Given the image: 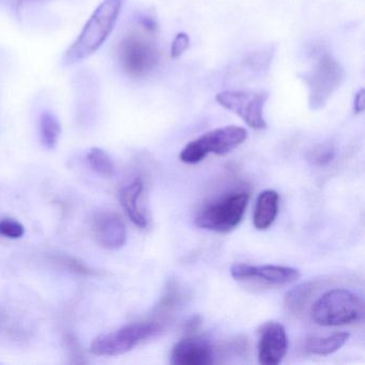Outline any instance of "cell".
I'll return each mask as SVG.
<instances>
[{
    "label": "cell",
    "mask_w": 365,
    "mask_h": 365,
    "mask_svg": "<svg viewBox=\"0 0 365 365\" xmlns=\"http://www.w3.org/2000/svg\"><path fill=\"white\" fill-rule=\"evenodd\" d=\"M123 8V0H104L93 12L76 41L66 52L68 65L78 63L95 54L114 31Z\"/></svg>",
    "instance_id": "obj_1"
},
{
    "label": "cell",
    "mask_w": 365,
    "mask_h": 365,
    "mask_svg": "<svg viewBox=\"0 0 365 365\" xmlns=\"http://www.w3.org/2000/svg\"><path fill=\"white\" fill-rule=\"evenodd\" d=\"M364 316V302L359 294L344 288L324 292L311 309L315 324L339 327L360 322Z\"/></svg>",
    "instance_id": "obj_2"
},
{
    "label": "cell",
    "mask_w": 365,
    "mask_h": 365,
    "mask_svg": "<svg viewBox=\"0 0 365 365\" xmlns=\"http://www.w3.org/2000/svg\"><path fill=\"white\" fill-rule=\"evenodd\" d=\"M147 33L153 31L147 29L145 33L131 31L119 44V63L123 71L132 78L149 76L159 65L160 52L157 44Z\"/></svg>",
    "instance_id": "obj_3"
},
{
    "label": "cell",
    "mask_w": 365,
    "mask_h": 365,
    "mask_svg": "<svg viewBox=\"0 0 365 365\" xmlns=\"http://www.w3.org/2000/svg\"><path fill=\"white\" fill-rule=\"evenodd\" d=\"M309 87V106L312 110H322L341 86L346 73L343 66L331 55L324 54L316 61L313 69L300 74Z\"/></svg>",
    "instance_id": "obj_4"
},
{
    "label": "cell",
    "mask_w": 365,
    "mask_h": 365,
    "mask_svg": "<svg viewBox=\"0 0 365 365\" xmlns=\"http://www.w3.org/2000/svg\"><path fill=\"white\" fill-rule=\"evenodd\" d=\"M247 138V132L245 128L238 125L217 128L190 142L181 150L180 160L183 163L197 164L210 153L227 155L243 144Z\"/></svg>",
    "instance_id": "obj_5"
},
{
    "label": "cell",
    "mask_w": 365,
    "mask_h": 365,
    "mask_svg": "<svg viewBox=\"0 0 365 365\" xmlns=\"http://www.w3.org/2000/svg\"><path fill=\"white\" fill-rule=\"evenodd\" d=\"M249 200V194L240 192L206 205L196 215V225L221 234L232 232L242 221Z\"/></svg>",
    "instance_id": "obj_6"
},
{
    "label": "cell",
    "mask_w": 365,
    "mask_h": 365,
    "mask_svg": "<svg viewBox=\"0 0 365 365\" xmlns=\"http://www.w3.org/2000/svg\"><path fill=\"white\" fill-rule=\"evenodd\" d=\"M161 324L157 322H134L127 324L114 332L100 335L93 339L91 354L101 356H116L127 354L138 344L155 336L161 330Z\"/></svg>",
    "instance_id": "obj_7"
},
{
    "label": "cell",
    "mask_w": 365,
    "mask_h": 365,
    "mask_svg": "<svg viewBox=\"0 0 365 365\" xmlns=\"http://www.w3.org/2000/svg\"><path fill=\"white\" fill-rule=\"evenodd\" d=\"M215 99L220 106L240 117L252 129H266L264 108L269 99L267 91H223L217 93Z\"/></svg>",
    "instance_id": "obj_8"
},
{
    "label": "cell",
    "mask_w": 365,
    "mask_h": 365,
    "mask_svg": "<svg viewBox=\"0 0 365 365\" xmlns=\"http://www.w3.org/2000/svg\"><path fill=\"white\" fill-rule=\"evenodd\" d=\"M230 274L237 281H257L277 286L294 283L301 277L298 269L272 264H234L230 267Z\"/></svg>",
    "instance_id": "obj_9"
},
{
    "label": "cell",
    "mask_w": 365,
    "mask_h": 365,
    "mask_svg": "<svg viewBox=\"0 0 365 365\" xmlns=\"http://www.w3.org/2000/svg\"><path fill=\"white\" fill-rule=\"evenodd\" d=\"M258 361L260 364H279L288 350L287 333L283 324L275 322H264L258 329Z\"/></svg>",
    "instance_id": "obj_10"
},
{
    "label": "cell",
    "mask_w": 365,
    "mask_h": 365,
    "mask_svg": "<svg viewBox=\"0 0 365 365\" xmlns=\"http://www.w3.org/2000/svg\"><path fill=\"white\" fill-rule=\"evenodd\" d=\"M212 347L206 339L187 336L173 348L170 363L175 365H209L215 362Z\"/></svg>",
    "instance_id": "obj_11"
},
{
    "label": "cell",
    "mask_w": 365,
    "mask_h": 365,
    "mask_svg": "<svg viewBox=\"0 0 365 365\" xmlns=\"http://www.w3.org/2000/svg\"><path fill=\"white\" fill-rule=\"evenodd\" d=\"M93 228L98 243L106 249L118 250L127 242V227L116 213L96 215Z\"/></svg>",
    "instance_id": "obj_12"
},
{
    "label": "cell",
    "mask_w": 365,
    "mask_h": 365,
    "mask_svg": "<svg viewBox=\"0 0 365 365\" xmlns=\"http://www.w3.org/2000/svg\"><path fill=\"white\" fill-rule=\"evenodd\" d=\"M143 193L144 182L140 178L125 185L120 192L121 206L125 209L130 220L140 228H145L148 225L146 212L140 205Z\"/></svg>",
    "instance_id": "obj_13"
},
{
    "label": "cell",
    "mask_w": 365,
    "mask_h": 365,
    "mask_svg": "<svg viewBox=\"0 0 365 365\" xmlns=\"http://www.w3.org/2000/svg\"><path fill=\"white\" fill-rule=\"evenodd\" d=\"M279 195L273 190H266L256 200L253 223L256 230H266L274 223L279 212Z\"/></svg>",
    "instance_id": "obj_14"
},
{
    "label": "cell",
    "mask_w": 365,
    "mask_h": 365,
    "mask_svg": "<svg viewBox=\"0 0 365 365\" xmlns=\"http://www.w3.org/2000/svg\"><path fill=\"white\" fill-rule=\"evenodd\" d=\"M349 336V333L337 332L328 336L309 337L305 341L304 349L316 356H329L341 349Z\"/></svg>",
    "instance_id": "obj_15"
},
{
    "label": "cell",
    "mask_w": 365,
    "mask_h": 365,
    "mask_svg": "<svg viewBox=\"0 0 365 365\" xmlns=\"http://www.w3.org/2000/svg\"><path fill=\"white\" fill-rule=\"evenodd\" d=\"M315 287V282L309 281L299 284L287 292L284 299V304L287 311L292 314L301 313Z\"/></svg>",
    "instance_id": "obj_16"
},
{
    "label": "cell",
    "mask_w": 365,
    "mask_h": 365,
    "mask_svg": "<svg viewBox=\"0 0 365 365\" xmlns=\"http://www.w3.org/2000/svg\"><path fill=\"white\" fill-rule=\"evenodd\" d=\"M61 125L58 118L50 112L42 114L40 119V138L46 148L54 149L58 144Z\"/></svg>",
    "instance_id": "obj_17"
},
{
    "label": "cell",
    "mask_w": 365,
    "mask_h": 365,
    "mask_svg": "<svg viewBox=\"0 0 365 365\" xmlns=\"http://www.w3.org/2000/svg\"><path fill=\"white\" fill-rule=\"evenodd\" d=\"M87 161H88L91 168L100 176L108 178V177H112L114 175V162L103 149L91 148L88 155H87Z\"/></svg>",
    "instance_id": "obj_18"
},
{
    "label": "cell",
    "mask_w": 365,
    "mask_h": 365,
    "mask_svg": "<svg viewBox=\"0 0 365 365\" xmlns=\"http://www.w3.org/2000/svg\"><path fill=\"white\" fill-rule=\"evenodd\" d=\"M336 155L334 146L330 143H322V144L316 145L307 153V160L313 165L326 166L333 161Z\"/></svg>",
    "instance_id": "obj_19"
},
{
    "label": "cell",
    "mask_w": 365,
    "mask_h": 365,
    "mask_svg": "<svg viewBox=\"0 0 365 365\" xmlns=\"http://www.w3.org/2000/svg\"><path fill=\"white\" fill-rule=\"evenodd\" d=\"M273 53L269 51H262V52L254 53V54L247 56L245 59V65H247L252 71H262L267 69L272 61Z\"/></svg>",
    "instance_id": "obj_20"
},
{
    "label": "cell",
    "mask_w": 365,
    "mask_h": 365,
    "mask_svg": "<svg viewBox=\"0 0 365 365\" xmlns=\"http://www.w3.org/2000/svg\"><path fill=\"white\" fill-rule=\"evenodd\" d=\"M25 228L20 222L12 219L0 221V235L7 238L19 239L24 236Z\"/></svg>",
    "instance_id": "obj_21"
},
{
    "label": "cell",
    "mask_w": 365,
    "mask_h": 365,
    "mask_svg": "<svg viewBox=\"0 0 365 365\" xmlns=\"http://www.w3.org/2000/svg\"><path fill=\"white\" fill-rule=\"evenodd\" d=\"M189 48V36L185 33H179L178 35L175 37L174 41L172 42V46H170V56H172L173 58H178L181 55L185 54Z\"/></svg>",
    "instance_id": "obj_22"
},
{
    "label": "cell",
    "mask_w": 365,
    "mask_h": 365,
    "mask_svg": "<svg viewBox=\"0 0 365 365\" xmlns=\"http://www.w3.org/2000/svg\"><path fill=\"white\" fill-rule=\"evenodd\" d=\"M59 262H61L66 268L70 269V270L73 271V272L85 275L95 274L93 271H91V269L87 268L85 264H83L82 262H78V260L74 259V258L61 257Z\"/></svg>",
    "instance_id": "obj_23"
},
{
    "label": "cell",
    "mask_w": 365,
    "mask_h": 365,
    "mask_svg": "<svg viewBox=\"0 0 365 365\" xmlns=\"http://www.w3.org/2000/svg\"><path fill=\"white\" fill-rule=\"evenodd\" d=\"M365 93L364 89H360L358 93H356V97H354V112L356 114H360L364 110L365 108Z\"/></svg>",
    "instance_id": "obj_24"
},
{
    "label": "cell",
    "mask_w": 365,
    "mask_h": 365,
    "mask_svg": "<svg viewBox=\"0 0 365 365\" xmlns=\"http://www.w3.org/2000/svg\"><path fill=\"white\" fill-rule=\"evenodd\" d=\"M200 324V318L198 317V316H193V317H191V319H189L185 322V330H187V333L195 332V331L197 330Z\"/></svg>",
    "instance_id": "obj_25"
},
{
    "label": "cell",
    "mask_w": 365,
    "mask_h": 365,
    "mask_svg": "<svg viewBox=\"0 0 365 365\" xmlns=\"http://www.w3.org/2000/svg\"><path fill=\"white\" fill-rule=\"evenodd\" d=\"M35 1H39V0H18V9H21L26 4L35 3Z\"/></svg>",
    "instance_id": "obj_26"
}]
</instances>
